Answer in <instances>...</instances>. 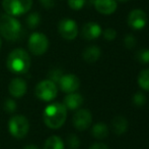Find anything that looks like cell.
Listing matches in <instances>:
<instances>
[{"label": "cell", "instance_id": "cell-20", "mask_svg": "<svg viewBox=\"0 0 149 149\" xmlns=\"http://www.w3.org/2000/svg\"><path fill=\"white\" fill-rule=\"evenodd\" d=\"M138 85L144 91H149V68L143 70L138 75Z\"/></svg>", "mask_w": 149, "mask_h": 149}, {"label": "cell", "instance_id": "cell-27", "mask_svg": "<svg viewBox=\"0 0 149 149\" xmlns=\"http://www.w3.org/2000/svg\"><path fill=\"white\" fill-rule=\"evenodd\" d=\"M3 107L6 112H14L16 109V102L13 99H6L3 104Z\"/></svg>", "mask_w": 149, "mask_h": 149}, {"label": "cell", "instance_id": "cell-29", "mask_svg": "<svg viewBox=\"0 0 149 149\" xmlns=\"http://www.w3.org/2000/svg\"><path fill=\"white\" fill-rule=\"evenodd\" d=\"M102 35H104V38L108 41H113V40L116 39L117 37V32L115 29L113 28H108L102 32Z\"/></svg>", "mask_w": 149, "mask_h": 149}, {"label": "cell", "instance_id": "cell-12", "mask_svg": "<svg viewBox=\"0 0 149 149\" xmlns=\"http://www.w3.org/2000/svg\"><path fill=\"white\" fill-rule=\"evenodd\" d=\"M102 34V27L94 22L86 23L82 27V30H81V36L84 38L85 40H88V41L97 39Z\"/></svg>", "mask_w": 149, "mask_h": 149}, {"label": "cell", "instance_id": "cell-3", "mask_svg": "<svg viewBox=\"0 0 149 149\" xmlns=\"http://www.w3.org/2000/svg\"><path fill=\"white\" fill-rule=\"evenodd\" d=\"M22 27L15 16L0 14V35L8 41H16L22 36Z\"/></svg>", "mask_w": 149, "mask_h": 149}, {"label": "cell", "instance_id": "cell-11", "mask_svg": "<svg viewBox=\"0 0 149 149\" xmlns=\"http://www.w3.org/2000/svg\"><path fill=\"white\" fill-rule=\"evenodd\" d=\"M59 87L65 93H72V92H76L78 88L80 87V80L78 77L73 74H66L63 75L60 78L59 82Z\"/></svg>", "mask_w": 149, "mask_h": 149}, {"label": "cell", "instance_id": "cell-13", "mask_svg": "<svg viewBox=\"0 0 149 149\" xmlns=\"http://www.w3.org/2000/svg\"><path fill=\"white\" fill-rule=\"evenodd\" d=\"M8 90H9V93L11 96L19 98V97H22V96L26 93L28 86H26V81L22 80V78H14L9 83Z\"/></svg>", "mask_w": 149, "mask_h": 149}, {"label": "cell", "instance_id": "cell-15", "mask_svg": "<svg viewBox=\"0 0 149 149\" xmlns=\"http://www.w3.org/2000/svg\"><path fill=\"white\" fill-rule=\"evenodd\" d=\"M82 103H83L82 95L77 93V92L68 93L64 97V102H63L65 107L69 110H77L78 108H80Z\"/></svg>", "mask_w": 149, "mask_h": 149}, {"label": "cell", "instance_id": "cell-17", "mask_svg": "<svg viewBox=\"0 0 149 149\" xmlns=\"http://www.w3.org/2000/svg\"><path fill=\"white\" fill-rule=\"evenodd\" d=\"M100 54H102V51H100V47L92 45V46H89V47L85 48L82 53V57H83V59L86 62H88V64H93V62L97 61V60L100 59Z\"/></svg>", "mask_w": 149, "mask_h": 149}, {"label": "cell", "instance_id": "cell-21", "mask_svg": "<svg viewBox=\"0 0 149 149\" xmlns=\"http://www.w3.org/2000/svg\"><path fill=\"white\" fill-rule=\"evenodd\" d=\"M41 22V16L39 12H31L26 18V25L30 29H36L40 25Z\"/></svg>", "mask_w": 149, "mask_h": 149}, {"label": "cell", "instance_id": "cell-25", "mask_svg": "<svg viewBox=\"0 0 149 149\" xmlns=\"http://www.w3.org/2000/svg\"><path fill=\"white\" fill-rule=\"evenodd\" d=\"M86 3V0H68V5L73 10H80Z\"/></svg>", "mask_w": 149, "mask_h": 149}, {"label": "cell", "instance_id": "cell-32", "mask_svg": "<svg viewBox=\"0 0 149 149\" xmlns=\"http://www.w3.org/2000/svg\"><path fill=\"white\" fill-rule=\"evenodd\" d=\"M24 149H39L36 145H26V147H24Z\"/></svg>", "mask_w": 149, "mask_h": 149}, {"label": "cell", "instance_id": "cell-34", "mask_svg": "<svg viewBox=\"0 0 149 149\" xmlns=\"http://www.w3.org/2000/svg\"><path fill=\"white\" fill-rule=\"evenodd\" d=\"M1 45H2V40H1V37H0V48H1Z\"/></svg>", "mask_w": 149, "mask_h": 149}, {"label": "cell", "instance_id": "cell-28", "mask_svg": "<svg viewBox=\"0 0 149 149\" xmlns=\"http://www.w3.org/2000/svg\"><path fill=\"white\" fill-rule=\"evenodd\" d=\"M62 76H63L62 71L59 70V68H55V70H52L51 72L49 73V80H51L54 83L57 84Z\"/></svg>", "mask_w": 149, "mask_h": 149}, {"label": "cell", "instance_id": "cell-31", "mask_svg": "<svg viewBox=\"0 0 149 149\" xmlns=\"http://www.w3.org/2000/svg\"><path fill=\"white\" fill-rule=\"evenodd\" d=\"M89 149H109V147L104 143H100V142H97V143L92 144V145L89 147Z\"/></svg>", "mask_w": 149, "mask_h": 149}, {"label": "cell", "instance_id": "cell-33", "mask_svg": "<svg viewBox=\"0 0 149 149\" xmlns=\"http://www.w3.org/2000/svg\"><path fill=\"white\" fill-rule=\"evenodd\" d=\"M117 1H120V2H126V1H129V0H117Z\"/></svg>", "mask_w": 149, "mask_h": 149}, {"label": "cell", "instance_id": "cell-14", "mask_svg": "<svg viewBox=\"0 0 149 149\" xmlns=\"http://www.w3.org/2000/svg\"><path fill=\"white\" fill-rule=\"evenodd\" d=\"M94 7L100 13L104 16L113 14L117 10V0H94Z\"/></svg>", "mask_w": 149, "mask_h": 149}, {"label": "cell", "instance_id": "cell-16", "mask_svg": "<svg viewBox=\"0 0 149 149\" xmlns=\"http://www.w3.org/2000/svg\"><path fill=\"white\" fill-rule=\"evenodd\" d=\"M128 126H129V123L126 119V117H124L123 115L115 117L112 121V130L118 136L123 135V134H125L127 132Z\"/></svg>", "mask_w": 149, "mask_h": 149}, {"label": "cell", "instance_id": "cell-26", "mask_svg": "<svg viewBox=\"0 0 149 149\" xmlns=\"http://www.w3.org/2000/svg\"><path fill=\"white\" fill-rule=\"evenodd\" d=\"M136 43H137V40L133 35H126L125 38H124V44H125V47H127L128 49L134 48L136 46Z\"/></svg>", "mask_w": 149, "mask_h": 149}, {"label": "cell", "instance_id": "cell-18", "mask_svg": "<svg viewBox=\"0 0 149 149\" xmlns=\"http://www.w3.org/2000/svg\"><path fill=\"white\" fill-rule=\"evenodd\" d=\"M109 127L104 123H96L91 128V135L97 140H102L108 137L109 135Z\"/></svg>", "mask_w": 149, "mask_h": 149}, {"label": "cell", "instance_id": "cell-5", "mask_svg": "<svg viewBox=\"0 0 149 149\" xmlns=\"http://www.w3.org/2000/svg\"><path fill=\"white\" fill-rule=\"evenodd\" d=\"M8 130L14 138L22 139L28 135L29 130H30V123L28 119L24 115H13L8 121Z\"/></svg>", "mask_w": 149, "mask_h": 149}, {"label": "cell", "instance_id": "cell-9", "mask_svg": "<svg viewBox=\"0 0 149 149\" xmlns=\"http://www.w3.org/2000/svg\"><path fill=\"white\" fill-rule=\"evenodd\" d=\"M73 126L78 131H84L88 129L92 123V114L86 108H78L75 112L72 119Z\"/></svg>", "mask_w": 149, "mask_h": 149}, {"label": "cell", "instance_id": "cell-6", "mask_svg": "<svg viewBox=\"0 0 149 149\" xmlns=\"http://www.w3.org/2000/svg\"><path fill=\"white\" fill-rule=\"evenodd\" d=\"M36 96L40 100L45 102H50L57 97L58 88L56 83H54L51 80H44L38 83L35 89Z\"/></svg>", "mask_w": 149, "mask_h": 149}, {"label": "cell", "instance_id": "cell-30", "mask_svg": "<svg viewBox=\"0 0 149 149\" xmlns=\"http://www.w3.org/2000/svg\"><path fill=\"white\" fill-rule=\"evenodd\" d=\"M39 1L46 9H51L55 6V0H39Z\"/></svg>", "mask_w": 149, "mask_h": 149}, {"label": "cell", "instance_id": "cell-24", "mask_svg": "<svg viewBox=\"0 0 149 149\" xmlns=\"http://www.w3.org/2000/svg\"><path fill=\"white\" fill-rule=\"evenodd\" d=\"M67 145L70 149H77L80 146V140L74 134H71L67 137Z\"/></svg>", "mask_w": 149, "mask_h": 149}, {"label": "cell", "instance_id": "cell-22", "mask_svg": "<svg viewBox=\"0 0 149 149\" xmlns=\"http://www.w3.org/2000/svg\"><path fill=\"white\" fill-rule=\"evenodd\" d=\"M135 57L140 64H149V49H147V48L140 49L139 51H137Z\"/></svg>", "mask_w": 149, "mask_h": 149}, {"label": "cell", "instance_id": "cell-2", "mask_svg": "<svg viewBox=\"0 0 149 149\" xmlns=\"http://www.w3.org/2000/svg\"><path fill=\"white\" fill-rule=\"evenodd\" d=\"M6 64L10 72L24 75L28 73L31 68V57L24 49L16 48L9 53Z\"/></svg>", "mask_w": 149, "mask_h": 149}, {"label": "cell", "instance_id": "cell-4", "mask_svg": "<svg viewBox=\"0 0 149 149\" xmlns=\"http://www.w3.org/2000/svg\"><path fill=\"white\" fill-rule=\"evenodd\" d=\"M33 0H2V7L5 13L12 16H19L30 11Z\"/></svg>", "mask_w": 149, "mask_h": 149}, {"label": "cell", "instance_id": "cell-8", "mask_svg": "<svg viewBox=\"0 0 149 149\" xmlns=\"http://www.w3.org/2000/svg\"><path fill=\"white\" fill-rule=\"evenodd\" d=\"M58 32L65 40H74L78 35V27L75 20L71 18H63L58 24Z\"/></svg>", "mask_w": 149, "mask_h": 149}, {"label": "cell", "instance_id": "cell-1", "mask_svg": "<svg viewBox=\"0 0 149 149\" xmlns=\"http://www.w3.org/2000/svg\"><path fill=\"white\" fill-rule=\"evenodd\" d=\"M67 119V108L60 102L50 103L43 112L45 125L50 129H59L64 125Z\"/></svg>", "mask_w": 149, "mask_h": 149}, {"label": "cell", "instance_id": "cell-10", "mask_svg": "<svg viewBox=\"0 0 149 149\" xmlns=\"http://www.w3.org/2000/svg\"><path fill=\"white\" fill-rule=\"evenodd\" d=\"M128 25L131 29L136 31L142 30L145 28L147 25V16H146L145 11L142 9H133L128 16Z\"/></svg>", "mask_w": 149, "mask_h": 149}, {"label": "cell", "instance_id": "cell-19", "mask_svg": "<svg viewBox=\"0 0 149 149\" xmlns=\"http://www.w3.org/2000/svg\"><path fill=\"white\" fill-rule=\"evenodd\" d=\"M65 144L63 140L58 136H51L46 140L44 149H64Z\"/></svg>", "mask_w": 149, "mask_h": 149}, {"label": "cell", "instance_id": "cell-7", "mask_svg": "<svg viewBox=\"0 0 149 149\" xmlns=\"http://www.w3.org/2000/svg\"><path fill=\"white\" fill-rule=\"evenodd\" d=\"M49 48V40L43 33L35 32L29 38V49L33 55H43Z\"/></svg>", "mask_w": 149, "mask_h": 149}, {"label": "cell", "instance_id": "cell-23", "mask_svg": "<svg viewBox=\"0 0 149 149\" xmlns=\"http://www.w3.org/2000/svg\"><path fill=\"white\" fill-rule=\"evenodd\" d=\"M132 102L135 106L140 107V106L144 105L146 103V96L142 92H136L132 97Z\"/></svg>", "mask_w": 149, "mask_h": 149}]
</instances>
